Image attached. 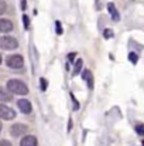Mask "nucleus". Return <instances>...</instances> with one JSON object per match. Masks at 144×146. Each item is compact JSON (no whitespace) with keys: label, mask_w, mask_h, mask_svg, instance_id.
Segmentation results:
<instances>
[{"label":"nucleus","mask_w":144,"mask_h":146,"mask_svg":"<svg viewBox=\"0 0 144 146\" xmlns=\"http://www.w3.org/2000/svg\"><path fill=\"white\" fill-rule=\"evenodd\" d=\"M103 36H105V38H110V37H113V30L106 29V30H105V33H103Z\"/></svg>","instance_id":"nucleus-13"},{"label":"nucleus","mask_w":144,"mask_h":146,"mask_svg":"<svg viewBox=\"0 0 144 146\" xmlns=\"http://www.w3.org/2000/svg\"><path fill=\"white\" fill-rule=\"evenodd\" d=\"M136 132L139 133V135H144V125H136Z\"/></svg>","instance_id":"nucleus-14"},{"label":"nucleus","mask_w":144,"mask_h":146,"mask_svg":"<svg viewBox=\"0 0 144 146\" xmlns=\"http://www.w3.org/2000/svg\"><path fill=\"white\" fill-rule=\"evenodd\" d=\"M74 57H75V54H69V57H68V58H69V61H72V60H74Z\"/></svg>","instance_id":"nucleus-22"},{"label":"nucleus","mask_w":144,"mask_h":146,"mask_svg":"<svg viewBox=\"0 0 144 146\" xmlns=\"http://www.w3.org/2000/svg\"><path fill=\"white\" fill-rule=\"evenodd\" d=\"M6 64H7L10 68H21V67L24 65V60H23L21 55H17V54H16V55L7 57Z\"/></svg>","instance_id":"nucleus-3"},{"label":"nucleus","mask_w":144,"mask_h":146,"mask_svg":"<svg viewBox=\"0 0 144 146\" xmlns=\"http://www.w3.org/2000/svg\"><path fill=\"white\" fill-rule=\"evenodd\" d=\"M129 60H130L133 64H136V62H137V60H139V57H137V54H134V52H130V54H129Z\"/></svg>","instance_id":"nucleus-12"},{"label":"nucleus","mask_w":144,"mask_h":146,"mask_svg":"<svg viewBox=\"0 0 144 146\" xmlns=\"http://www.w3.org/2000/svg\"><path fill=\"white\" fill-rule=\"evenodd\" d=\"M0 131H1V123H0Z\"/></svg>","instance_id":"nucleus-24"},{"label":"nucleus","mask_w":144,"mask_h":146,"mask_svg":"<svg viewBox=\"0 0 144 146\" xmlns=\"http://www.w3.org/2000/svg\"><path fill=\"white\" fill-rule=\"evenodd\" d=\"M107 10H109V13H110V16H112V19H113L114 21H119V20H120V16H119V13H117L114 4L109 3V4H107Z\"/></svg>","instance_id":"nucleus-9"},{"label":"nucleus","mask_w":144,"mask_h":146,"mask_svg":"<svg viewBox=\"0 0 144 146\" xmlns=\"http://www.w3.org/2000/svg\"><path fill=\"white\" fill-rule=\"evenodd\" d=\"M81 67H82V60H79V61L76 62V65H75V71H74V75H76V74L79 72Z\"/></svg>","instance_id":"nucleus-15"},{"label":"nucleus","mask_w":144,"mask_h":146,"mask_svg":"<svg viewBox=\"0 0 144 146\" xmlns=\"http://www.w3.org/2000/svg\"><path fill=\"white\" fill-rule=\"evenodd\" d=\"M17 105H18V108H20V111H21L23 113H30L31 109H33L30 101H27V99H20V101L17 102Z\"/></svg>","instance_id":"nucleus-6"},{"label":"nucleus","mask_w":144,"mask_h":146,"mask_svg":"<svg viewBox=\"0 0 144 146\" xmlns=\"http://www.w3.org/2000/svg\"><path fill=\"white\" fill-rule=\"evenodd\" d=\"M13 30V23L7 19H0V31L1 33H9Z\"/></svg>","instance_id":"nucleus-7"},{"label":"nucleus","mask_w":144,"mask_h":146,"mask_svg":"<svg viewBox=\"0 0 144 146\" xmlns=\"http://www.w3.org/2000/svg\"><path fill=\"white\" fill-rule=\"evenodd\" d=\"M0 146H13L9 141H0Z\"/></svg>","instance_id":"nucleus-19"},{"label":"nucleus","mask_w":144,"mask_h":146,"mask_svg":"<svg viewBox=\"0 0 144 146\" xmlns=\"http://www.w3.org/2000/svg\"><path fill=\"white\" fill-rule=\"evenodd\" d=\"M40 81H41V90H43V91H45V90H47V87H48L47 80H45V78H41Z\"/></svg>","instance_id":"nucleus-16"},{"label":"nucleus","mask_w":144,"mask_h":146,"mask_svg":"<svg viewBox=\"0 0 144 146\" xmlns=\"http://www.w3.org/2000/svg\"><path fill=\"white\" fill-rule=\"evenodd\" d=\"M0 64H1V55H0Z\"/></svg>","instance_id":"nucleus-23"},{"label":"nucleus","mask_w":144,"mask_h":146,"mask_svg":"<svg viewBox=\"0 0 144 146\" xmlns=\"http://www.w3.org/2000/svg\"><path fill=\"white\" fill-rule=\"evenodd\" d=\"M27 129H28V128H27L26 125H23V123H16V125H13V126L10 128V133H11V136L18 138V136H21L23 133H26Z\"/></svg>","instance_id":"nucleus-5"},{"label":"nucleus","mask_w":144,"mask_h":146,"mask_svg":"<svg viewBox=\"0 0 144 146\" xmlns=\"http://www.w3.org/2000/svg\"><path fill=\"white\" fill-rule=\"evenodd\" d=\"M14 116H16V112H14L11 108H9V106L0 104V118H1V119L10 121V119H13Z\"/></svg>","instance_id":"nucleus-4"},{"label":"nucleus","mask_w":144,"mask_h":146,"mask_svg":"<svg viewBox=\"0 0 144 146\" xmlns=\"http://www.w3.org/2000/svg\"><path fill=\"white\" fill-rule=\"evenodd\" d=\"M82 77L88 81V87L89 88H93V78H92V74H91V71H84V74H82Z\"/></svg>","instance_id":"nucleus-10"},{"label":"nucleus","mask_w":144,"mask_h":146,"mask_svg":"<svg viewBox=\"0 0 144 146\" xmlns=\"http://www.w3.org/2000/svg\"><path fill=\"white\" fill-rule=\"evenodd\" d=\"M18 47V43L16 38L9 37V36H3L0 37V48L3 50H14Z\"/></svg>","instance_id":"nucleus-2"},{"label":"nucleus","mask_w":144,"mask_h":146,"mask_svg":"<svg viewBox=\"0 0 144 146\" xmlns=\"http://www.w3.org/2000/svg\"><path fill=\"white\" fill-rule=\"evenodd\" d=\"M20 146H37V138L33 136V135L24 136L20 142Z\"/></svg>","instance_id":"nucleus-8"},{"label":"nucleus","mask_w":144,"mask_h":146,"mask_svg":"<svg viewBox=\"0 0 144 146\" xmlns=\"http://www.w3.org/2000/svg\"><path fill=\"white\" fill-rule=\"evenodd\" d=\"M4 11H6V3L0 0V14H3Z\"/></svg>","instance_id":"nucleus-18"},{"label":"nucleus","mask_w":144,"mask_h":146,"mask_svg":"<svg viewBox=\"0 0 144 146\" xmlns=\"http://www.w3.org/2000/svg\"><path fill=\"white\" fill-rule=\"evenodd\" d=\"M24 23H26V27H28V23H30V20H28V17H27V16H24Z\"/></svg>","instance_id":"nucleus-20"},{"label":"nucleus","mask_w":144,"mask_h":146,"mask_svg":"<svg viewBox=\"0 0 144 146\" xmlns=\"http://www.w3.org/2000/svg\"><path fill=\"white\" fill-rule=\"evenodd\" d=\"M55 30H57L58 34H62V27H61V23H59V21L55 23Z\"/></svg>","instance_id":"nucleus-17"},{"label":"nucleus","mask_w":144,"mask_h":146,"mask_svg":"<svg viewBox=\"0 0 144 146\" xmlns=\"http://www.w3.org/2000/svg\"><path fill=\"white\" fill-rule=\"evenodd\" d=\"M143 146H144V141H143Z\"/></svg>","instance_id":"nucleus-25"},{"label":"nucleus","mask_w":144,"mask_h":146,"mask_svg":"<svg viewBox=\"0 0 144 146\" xmlns=\"http://www.w3.org/2000/svg\"><path fill=\"white\" fill-rule=\"evenodd\" d=\"M26 6H27V4H26V0H21V9H23V10L26 9Z\"/></svg>","instance_id":"nucleus-21"},{"label":"nucleus","mask_w":144,"mask_h":146,"mask_svg":"<svg viewBox=\"0 0 144 146\" xmlns=\"http://www.w3.org/2000/svg\"><path fill=\"white\" fill-rule=\"evenodd\" d=\"M0 101H11V95L1 87H0Z\"/></svg>","instance_id":"nucleus-11"},{"label":"nucleus","mask_w":144,"mask_h":146,"mask_svg":"<svg viewBox=\"0 0 144 146\" xmlns=\"http://www.w3.org/2000/svg\"><path fill=\"white\" fill-rule=\"evenodd\" d=\"M7 90L13 94L17 95H27L28 94V88L24 82H21L20 80H10L7 82Z\"/></svg>","instance_id":"nucleus-1"}]
</instances>
